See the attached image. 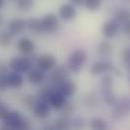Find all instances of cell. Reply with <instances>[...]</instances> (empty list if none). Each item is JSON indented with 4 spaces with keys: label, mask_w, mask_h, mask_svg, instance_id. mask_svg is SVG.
Instances as JSON below:
<instances>
[{
    "label": "cell",
    "mask_w": 130,
    "mask_h": 130,
    "mask_svg": "<svg viewBox=\"0 0 130 130\" xmlns=\"http://www.w3.org/2000/svg\"><path fill=\"white\" fill-rule=\"evenodd\" d=\"M16 50L20 56L31 57L35 52V43L31 38L22 36L16 41Z\"/></svg>",
    "instance_id": "8992f818"
},
{
    "label": "cell",
    "mask_w": 130,
    "mask_h": 130,
    "mask_svg": "<svg viewBox=\"0 0 130 130\" xmlns=\"http://www.w3.org/2000/svg\"><path fill=\"white\" fill-rule=\"evenodd\" d=\"M40 25L42 33H54L58 30L60 21L55 13H47L40 19Z\"/></svg>",
    "instance_id": "5b68a950"
},
{
    "label": "cell",
    "mask_w": 130,
    "mask_h": 130,
    "mask_svg": "<svg viewBox=\"0 0 130 130\" xmlns=\"http://www.w3.org/2000/svg\"><path fill=\"white\" fill-rule=\"evenodd\" d=\"M59 16L66 21L73 20L77 16V10L71 3H65L59 8Z\"/></svg>",
    "instance_id": "9a60e30c"
},
{
    "label": "cell",
    "mask_w": 130,
    "mask_h": 130,
    "mask_svg": "<svg viewBox=\"0 0 130 130\" xmlns=\"http://www.w3.org/2000/svg\"><path fill=\"white\" fill-rule=\"evenodd\" d=\"M38 98L36 95H31V94H28V95H25V96H23L22 99H21V102H22V104L25 106V107H27L28 109L30 108V106L32 105L33 103L37 100Z\"/></svg>",
    "instance_id": "f1b7e54d"
},
{
    "label": "cell",
    "mask_w": 130,
    "mask_h": 130,
    "mask_svg": "<svg viewBox=\"0 0 130 130\" xmlns=\"http://www.w3.org/2000/svg\"><path fill=\"white\" fill-rule=\"evenodd\" d=\"M9 130H30L31 124L17 109H9L2 122Z\"/></svg>",
    "instance_id": "6da1fadb"
},
{
    "label": "cell",
    "mask_w": 130,
    "mask_h": 130,
    "mask_svg": "<svg viewBox=\"0 0 130 130\" xmlns=\"http://www.w3.org/2000/svg\"><path fill=\"white\" fill-rule=\"evenodd\" d=\"M69 1L72 5H76V6L84 5V2H85V0H69Z\"/></svg>",
    "instance_id": "e575fe53"
},
{
    "label": "cell",
    "mask_w": 130,
    "mask_h": 130,
    "mask_svg": "<svg viewBox=\"0 0 130 130\" xmlns=\"http://www.w3.org/2000/svg\"><path fill=\"white\" fill-rule=\"evenodd\" d=\"M122 59L125 64V67L130 74V48H124L122 52Z\"/></svg>",
    "instance_id": "4dcf8cb0"
},
{
    "label": "cell",
    "mask_w": 130,
    "mask_h": 130,
    "mask_svg": "<svg viewBox=\"0 0 130 130\" xmlns=\"http://www.w3.org/2000/svg\"><path fill=\"white\" fill-rule=\"evenodd\" d=\"M10 1H16V0H10Z\"/></svg>",
    "instance_id": "b9f144b4"
},
{
    "label": "cell",
    "mask_w": 130,
    "mask_h": 130,
    "mask_svg": "<svg viewBox=\"0 0 130 130\" xmlns=\"http://www.w3.org/2000/svg\"><path fill=\"white\" fill-rule=\"evenodd\" d=\"M90 130H109L108 122L102 117H93L88 122Z\"/></svg>",
    "instance_id": "ac0fdd59"
},
{
    "label": "cell",
    "mask_w": 130,
    "mask_h": 130,
    "mask_svg": "<svg viewBox=\"0 0 130 130\" xmlns=\"http://www.w3.org/2000/svg\"><path fill=\"white\" fill-rule=\"evenodd\" d=\"M119 28H120V23H118L115 19H111L103 24L101 31L106 38H112L118 33Z\"/></svg>",
    "instance_id": "5bb4252c"
},
{
    "label": "cell",
    "mask_w": 130,
    "mask_h": 130,
    "mask_svg": "<svg viewBox=\"0 0 130 130\" xmlns=\"http://www.w3.org/2000/svg\"><path fill=\"white\" fill-rule=\"evenodd\" d=\"M31 114L33 117H35L36 119L39 120H45L51 116V107L48 105V103L43 102L39 99H37L29 108Z\"/></svg>",
    "instance_id": "277c9868"
},
{
    "label": "cell",
    "mask_w": 130,
    "mask_h": 130,
    "mask_svg": "<svg viewBox=\"0 0 130 130\" xmlns=\"http://www.w3.org/2000/svg\"><path fill=\"white\" fill-rule=\"evenodd\" d=\"M26 27L29 31L35 33V34H41V25H40V19L39 18H29L26 20Z\"/></svg>",
    "instance_id": "44dd1931"
},
{
    "label": "cell",
    "mask_w": 130,
    "mask_h": 130,
    "mask_svg": "<svg viewBox=\"0 0 130 130\" xmlns=\"http://www.w3.org/2000/svg\"><path fill=\"white\" fill-rule=\"evenodd\" d=\"M54 130H71V118L61 116L53 123Z\"/></svg>",
    "instance_id": "d6986e66"
},
{
    "label": "cell",
    "mask_w": 130,
    "mask_h": 130,
    "mask_svg": "<svg viewBox=\"0 0 130 130\" xmlns=\"http://www.w3.org/2000/svg\"><path fill=\"white\" fill-rule=\"evenodd\" d=\"M34 67L32 59L30 57H23V56H19V57H14L9 61L8 68L10 69V71L12 72H16L19 73L21 75H26L29 71H31Z\"/></svg>",
    "instance_id": "3957f363"
},
{
    "label": "cell",
    "mask_w": 130,
    "mask_h": 130,
    "mask_svg": "<svg viewBox=\"0 0 130 130\" xmlns=\"http://www.w3.org/2000/svg\"><path fill=\"white\" fill-rule=\"evenodd\" d=\"M128 81H129V83H130V74H129V76H128Z\"/></svg>",
    "instance_id": "f35d334b"
},
{
    "label": "cell",
    "mask_w": 130,
    "mask_h": 130,
    "mask_svg": "<svg viewBox=\"0 0 130 130\" xmlns=\"http://www.w3.org/2000/svg\"><path fill=\"white\" fill-rule=\"evenodd\" d=\"M52 89H54L55 91H58L59 93H61L63 96H65L66 98H70L72 96H74L77 93L78 87L76 85L75 82L67 79L66 81L54 86Z\"/></svg>",
    "instance_id": "ba28073f"
},
{
    "label": "cell",
    "mask_w": 130,
    "mask_h": 130,
    "mask_svg": "<svg viewBox=\"0 0 130 130\" xmlns=\"http://www.w3.org/2000/svg\"><path fill=\"white\" fill-rule=\"evenodd\" d=\"M102 0H85L84 5L89 11H96L100 8Z\"/></svg>",
    "instance_id": "4316f807"
},
{
    "label": "cell",
    "mask_w": 130,
    "mask_h": 130,
    "mask_svg": "<svg viewBox=\"0 0 130 130\" xmlns=\"http://www.w3.org/2000/svg\"><path fill=\"white\" fill-rule=\"evenodd\" d=\"M88 59V54L86 51L78 48L71 53L67 62V69L70 72L78 74L82 71L84 65L86 64Z\"/></svg>",
    "instance_id": "7a4b0ae2"
},
{
    "label": "cell",
    "mask_w": 130,
    "mask_h": 130,
    "mask_svg": "<svg viewBox=\"0 0 130 130\" xmlns=\"http://www.w3.org/2000/svg\"><path fill=\"white\" fill-rule=\"evenodd\" d=\"M46 79L45 73L40 71L37 68H33L31 71H29L26 74V80L27 82L32 86H39L41 85Z\"/></svg>",
    "instance_id": "7c38bea8"
},
{
    "label": "cell",
    "mask_w": 130,
    "mask_h": 130,
    "mask_svg": "<svg viewBox=\"0 0 130 130\" xmlns=\"http://www.w3.org/2000/svg\"><path fill=\"white\" fill-rule=\"evenodd\" d=\"M53 91H54V89H52V88H43V89H41L38 92V94L36 96H37V98L39 100L47 103L48 102V99H50L52 93H53Z\"/></svg>",
    "instance_id": "83f0119b"
},
{
    "label": "cell",
    "mask_w": 130,
    "mask_h": 130,
    "mask_svg": "<svg viewBox=\"0 0 130 130\" xmlns=\"http://www.w3.org/2000/svg\"><path fill=\"white\" fill-rule=\"evenodd\" d=\"M68 98H66L65 96H63L61 93H59L58 91H53L51 97L48 99V105L51 107L52 110H55V111H62L65 106L68 104Z\"/></svg>",
    "instance_id": "9c48e42d"
},
{
    "label": "cell",
    "mask_w": 130,
    "mask_h": 130,
    "mask_svg": "<svg viewBox=\"0 0 130 130\" xmlns=\"http://www.w3.org/2000/svg\"><path fill=\"white\" fill-rule=\"evenodd\" d=\"M114 71H115L114 66L109 62H104V61L95 62L90 69V72L93 76H102V75L110 74Z\"/></svg>",
    "instance_id": "8fae6325"
},
{
    "label": "cell",
    "mask_w": 130,
    "mask_h": 130,
    "mask_svg": "<svg viewBox=\"0 0 130 130\" xmlns=\"http://www.w3.org/2000/svg\"><path fill=\"white\" fill-rule=\"evenodd\" d=\"M7 81L9 85V89H20L22 85L24 84V78L23 75L16 73V72H8L7 73Z\"/></svg>",
    "instance_id": "2e32d148"
},
{
    "label": "cell",
    "mask_w": 130,
    "mask_h": 130,
    "mask_svg": "<svg viewBox=\"0 0 130 130\" xmlns=\"http://www.w3.org/2000/svg\"><path fill=\"white\" fill-rule=\"evenodd\" d=\"M113 85H114L113 77L110 74L104 75V77L102 78V81H101V91H102V94L113 92Z\"/></svg>",
    "instance_id": "ffe728a7"
},
{
    "label": "cell",
    "mask_w": 130,
    "mask_h": 130,
    "mask_svg": "<svg viewBox=\"0 0 130 130\" xmlns=\"http://www.w3.org/2000/svg\"><path fill=\"white\" fill-rule=\"evenodd\" d=\"M129 111H130V100H129Z\"/></svg>",
    "instance_id": "60d3db41"
},
{
    "label": "cell",
    "mask_w": 130,
    "mask_h": 130,
    "mask_svg": "<svg viewBox=\"0 0 130 130\" xmlns=\"http://www.w3.org/2000/svg\"><path fill=\"white\" fill-rule=\"evenodd\" d=\"M4 2H5V0H0V9L3 7V5H4Z\"/></svg>",
    "instance_id": "74e56055"
},
{
    "label": "cell",
    "mask_w": 130,
    "mask_h": 130,
    "mask_svg": "<svg viewBox=\"0 0 130 130\" xmlns=\"http://www.w3.org/2000/svg\"><path fill=\"white\" fill-rule=\"evenodd\" d=\"M9 107H8V105L3 101V100H0V123L2 122V120H3V118L5 117V115H6V113L9 111Z\"/></svg>",
    "instance_id": "d6a6232c"
},
{
    "label": "cell",
    "mask_w": 130,
    "mask_h": 130,
    "mask_svg": "<svg viewBox=\"0 0 130 130\" xmlns=\"http://www.w3.org/2000/svg\"><path fill=\"white\" fill-rule=\"evenodd\" d=\"M113 115L117 118L125 116L129 112V100L128 99H123L119 102H116L115 105L113 106Z\"/></svg>",
    "instance_id": "e0dca14e"
},
{
    "label": "cell",
    "mask_w": 130,
    "mask_h": 130,
    "mask_svg": "<svg viewBox=\"0 0 130 130\" xmlns=\"http://www.w3.org/2000/svg\"><path fill=\"white\" fill-rule=\"evenodd\" d=\"M62 112V116H65V117H73V114L75 113V107L74 105H72L70 102H68V104L65 106V108L61 111Z\"/></svg>",
    "instance_id": "f546056e"
},
{
    "label": "cell",
    "mask_w": 130,
    "mask_h": 130,
    "mask_svg": "<svg viewBox=\"0 0 130 130\" xmlns=\"http://www.w3.org/2000/svg\"><path fill=\"white\" fill-rule=\"evenodd\" d=\"M68 69L67 67H56L53 71H52V74H51V77H50V80H51V83L56 86L62 82L66 81L67 79H69V74H68ZM53 86V87H54Z\"/></svg>",
    "instance_id": "4fadbf2b"
},
{
    "label": "cell",
    "mask_w": 130,
    "mask_h": 130,
    "mask_svg": "<svg viewBox=\"0 0 130 130\" xmlns=\"http://www.w3.org/2000/svg\"><path fill=\"white\" fill-rule=\"evenodd\" d=\"M27 29L26 27V20L23 18H13L11 19L8 24L6 30H8L13 36L20 35Z\"/></svg>",
    "instance_id": "30bf717a"
},
{
    "label": "cell",
    "mask_w": 130,
    "mask_h": 130,
    "mask_svg": "<svg viewBox=\"0 0 130 130\" xmlns=\"http://www.w3.org/2000/svg\"><path fill=\"white\" fill-rule=\"evenodd\" d=\"M13 35L8 30H0V47L1 48H7L11 45L13 41Z\"/></svg>",
    "instance_id": "7402d4cb"
},
{
    "label": "cell",
    "mask_w": 130,
    "mask_h": 130,
    "mask_svg": "<svg viewBox=\"0 0 130 130\" xmlns=\"http://www.w3.org/2000/svg\"><path fill=\"white\" fill-rule=\"evenodd\" d=\"M113 51V46L112 44L109 42V41H101L97 46V50H96V53L100 57H107L109 56Z\"/></svg>",
    "instance_id": "603a6c76"
},
{
    "label": "cell",
    "mask_w": 130,
    "mask_h": 130,
    "mask_svg": "<svg viewBox=\"0 0 130 130\" xmlns=\"http://www.w3.org/2000/svg\"><path fill=\"white\" fill-rule=\"evenodd\" d=\"M0 130H9L3 123H0Z\"/></svg>",
    "instance_id": "8d00e7d4"
},
{
    "label": "cell",
    "mask_w": 130,
    "mask_h": 130,
    "mask_svg": "<svg viewBox=\"0 0 130 130\" xmlns=\"http://www.w3.org/2000/svg\"><path fill=\"white\" fill-rule=\"evenodd\" d=\"M1 20H2V17H1V15H0V23H1Z\"/></svg>",
    "instance_id": "ab89813d"
},
{
    "label": "cell",
    "mask_w": 130,
    "mask_h": 130,
    "mask_svg": "<svg viewBox=\"0 0 130 130\" xmlns=\"http://www.w3.org/2000/svg\"><path fill=\"white\" fill-rule=\"evenodd\" d=\"M118 23H128L130 22V11L126 9H120L115 13L114 18Z\"/></svg>",
    "instance_id": "d4e9b609"
},
{
    "label": "cell",
    "mask_w": 130,
    "mask_h": 130,
    "mask_svg": "<svg viewBox=\"0 0 130 130\" xmlns=\"http://www.w3.org/2000/svg\"><path fill=\"white\" fill-rule=\"evenodd\" d=\"M57 59L55 56L51 54H43L40 55L35 62V68L39 69L42 72H52L56 67H57Z\"/></svg>",
    "instance_id": "52a82bcc"
},
{
    "label": "cell",
    "mask_w": 130,
    "mask_h": 130,
    "mask_svg": "<svg viewBox=\"0 0 130 130\" xmlns=\"http://www.w3.org/2000/svg\"><path fill=\"white\" fill-rule=\"evenodd\" d=\"M9 89L8 81H7V74L0 75V92H5Z\"/></svg>",
    "instance_id": "1f68e13d"
},
{
    "label": "cell",
    "mask_w": 130,
    "mask_h": 130,
    "mask_svg": "<svg viewBox=\"0 0 130 130\" xmlns=\"http://www.w3.org/2000/svg\"><path fill=\"white\" fill-rule=\"evenodd\" d=\"M87 127V121L80 116L71 117V130H84Z\"/></svg>",
    "instance_id": "cb8c5ba5"
},
{
    "label": "cell",
    "mask_w": 130,
    "mask_h": 130,
    "mask_svg": "<svg viewBox=\"0 0 130 130\" xmlns=\"http://www.w3.org/2000/svg\"><path fill=\"white\" fill-rule=\"evenodd\" d=\"M16 6L20 11H28L33 7V0H16Z\"/></svg>",
    "instance_id": "484cf974"
},
{
    "label": "cell",
    "mask_w": 130,
    "mask_h": 130,
    "mask_svg": "<svg viewBox=\"0 0 130 130\" xmlns=\"http://www.w3.org/2000/svg\"><path fill=\"white\" fill-rule=\"evenodd\" d=\"M124 30H125V32H126V33L130 34V22H128V23H126V24H125Z\"/></svg>",
    "instance_id": "d590c367"
},
{
    "label": "cell",
    "mask_w": 130,
    "mask_h": 130,
    "mask_svg": "<svg viewBox=\"0 0 130 130\" xmlns=\"http://www.w3.org/2000/svg\"><path fill=\"white\" fill-rule=\"evenodd\" d=\"M96 102H97V100L93 94H88L84 99V103L87 107H94L96 105Z\"/></svg>",
    "instance_id": "836d02e7"
}]
</instances>
